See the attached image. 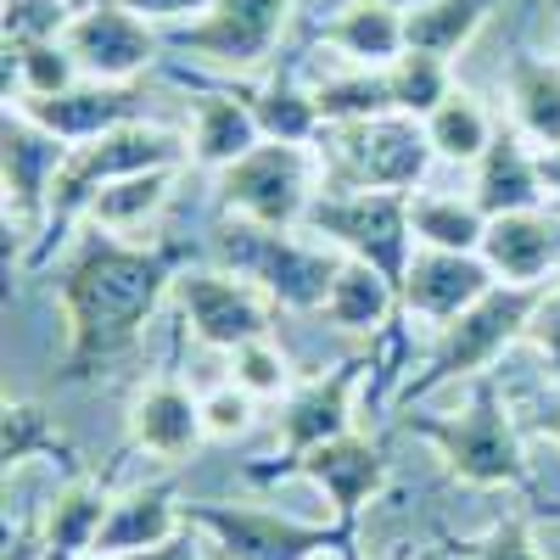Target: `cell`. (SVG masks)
Listing matches in <instances>:
<instances>
[{
  "mask_svg": "<svg viewBox=\"0 0 560 560\" xmlns=\"http://www.w3.org/2000/svg\"><path fill=\"white\" fill-rule=\"evenodd\" d=\"M185 269L179 242H129L90 230L84 247L68 258L57 280V308H62V382L102 376L113 359L135 348L147 331L158 303L174 292Z\"/></svg>",
  "mask_w": 560,
  "mask_h": 560,
  "instance_id": "1",
  "label": "cell"
},
{
  "mask_svg": "<svg viewBox=\"0 0 560 560\" xmlns=\"http://www.w3.org/2000/svg\"><path fill=\"white\" fill-rule=\"evenodd\" d=\"M185 158H191V135H174V129L147 124V118H135V124H124L102 140H84V147H68V163H62L57 191H51V213H45V230H39L28 264L51 258V247L68 242V230L90 213V202H96L113 179L147 174V168H179Z\"/></svg>",
  "mask_w": 560,
  "mask_h": 560,
  "instance_id": "2",
  "label": "cell"
},
{
  "mask_svg": "<svg viewBox=\"0 0 560 560\" xmlns=\"http://www.w3.org/2000/svg\"><path fill=\"white\" fill-rule=\"evenodd\" d=\"M208 253H213L219 269L253 280L275 308H298V314L325 308L331 280L342 269L337 247L298 242L292 230H269V224H253V219H219L208 230Z\"/></svg>",
  "mask_w": 560,
  "mask_h": 560,
  "instance_id": "3",
  "label": "cell"
},
{
  "mask_svg": "<svg viewBox=\"0 0 560 560\" xmlns=\"http://www.w3.org/2000/svg\"><path fill=\"white\" fill-rule=\"evenodd\" d=\"M409 432L427 438L448 477L471 488H533V465L522 454V432L504 409V393L493 376L471 382V404L454 415H409Z\"/></svg>",
  "mask_w": 560,
  "mask_h": 560,
  "instance_id": "4",
  "label": "cell"
},
{
  "mask_svg": "<svg viewBox=\"0 0 560 560\" xmlns=\"http://www.w3.org/2000/svg\"><path fill=\"white\" fill-rule=\"evenodd\" d=\"M325 168H331V191H404L415 197V185L432 168V140L420 118L382 113L359 124H331L319 135Z\"/></svg>",
  "mask_w": 560,
  "mask_h": 560,
  "instance_id": "5",
  "label": "cell"
},
{
  "mask_svg": "<svg viewBox=\"0 0 560 560\" xmlns=\"http://www.w3.org/2000/svg\"><path fill=\"white\" fill-rule=\"evenodd\" d=\"M544 292H549V287H504V280H499V287H493L477 308H465L459 319H448L438 353L427 359V370H420V376H409L404 404L427 398V393H438V387H448V382H477V376H488L493 359H499L510 342L527 337V325H533Z\"/></svg>",
  "mask_w": 560,
  "mask_h": 560,
  "instance_id": "6",
  "label": "cell"
},
{
  "mask_svg": "<svg viewBox=\"0 0 560 560\" xmlns=\"http://www.w3.org/2000/svg\"><path fill=\"white\" fill-rule=\"evenodd\" d=\"M303 230L319 236L325 247H337L342 258L382 269L404 292V275L415 258V224H409L404 191H319Z\"/></svg>",
  "mask_w": 560,
  "mask_h": 560,
  "instance_id": "7",
  "label": "cell"
},
{
  "mask_svg": "<svg viewBox=\"0 0 560 560\" xmlns=\"http://www.w3.org/2000/svg\"><path fill=\"white\" fill-rule=\"evenodd\" d=\"M314 152L264 140L242 163L219 174V208L224 219H253L269 230H298L314 208Z\"/></svg>",
  "mask_w": 560,
  "mask_h": 560,
  "instance_id": "8",
  "label": "cell"
},
{
  "mask_svg": "<svg viewBox=\"0 0 560 560\" xmlns=\"http://www.w3.org/2000/svg\"><path fill=\"white\" fill-rule=\"evenodd\" d=\"M298 0H213L197 23H179L163 39L174 51H185L202 68L219 73H253L275 57V45L287 39Z\"/></svg>",
  "mask_w": 560,
  "mask_h": 560,
  "instance_id": "9",
  "label": "cell"
},
{
  "mask_svg": "<svg viewBox=\"0 0 560 560\" xmlns=\"http://www.w3.org/2000/svg\"><path fill=\"white\" fill-rule=\"evenodd\" d=\"M185 522L208 533L224 560H314L325 549H342L353 533L348 527H325V522H298V516H275V510H247V504H219L197 499L185 504Z\"/></svg>",
  "mask_w": 560,
  "mask_h": 560,
  "instance_id": "10",
  "label": "cell"
},
{
  "mask_svg": "<svg viewBox=\"0 0 560 560\" xmlns=\"http://www.w3.org/2000/svg\"><path fill=\"white\" fill-rule=\"evenodd\" d=\"M68 51L79 62L84 79H102V84H135L163 51V34L158 23H147L140 12L118 7V0H84L73 28H68Z\"/></svg>",
  "mask_w": 560,
  "mask_h": 560,
  "instance_id": "11",
  "label": "cell"
},
{
  "mask_svg": "<svg viewBox=\"0 0 560 560\" xmlns=\"http://www.w3.org/2000/svg\"><path fill=\"white\" fill-rule=\"evenodd\" d=\"M174 298L185 308V325L208 342V348H247L269 337V314L275 303L253 287V280L230 275V269H179Z\"/></svg>",
  "mask_w": 560,
  "mask_h": 560,
  "instance_id": "12",
  "label": "cell"
},
{
  "mask_svg": "<svg viewBox=\"0 0 560 560\" xmlns=\"http://www.w3.org/2000/svg\"><path fill=\"white\" fill-rule=\"evenodd\" d=\"M253 482H287V477H303V482H314L325 499L337 504V527H348L353 533V522H359V510L376 499L382 488H387V459H382V448L370 443V438H337V443H319L314 454H303V459H287V465H253L247 471Z\"/></svg>",
  "mask_w": 560,
  "mask_h": 560,
  "instance_id": "13",
  "label": "cell"
},
{
  "mask_svg": "<svg viewBox=\"0 0 560 560\" xmlns=\"http://www.w3.org/2000/svg\"><path fill=\"white\" fill-rule=\"evenodd\" d=\"M68 163V140H57L51 129H39L34 118H23L18 107H7L0 124V185H7V219L39 242L45 213H51V191L57 174Z\"/></svg>",
  "mask_w": 560,
  "mask_h": 560,
  "instance_id": "14",
  "label": "cell"
},
{
  "mask_svg": "<svg viewBox=\"0 0 560 560\" xmlns=\"http://www.w3.org/2000/svg\"><path fill=\"white\" fill-rule=\"evenodd\" d=\"M7 107H18L23 118H34L39 129H51L68 147L102 140L124 124H135L147 113V90L140 84H102V79H79L62 96H12Z\"/></svg>",
  "mask_w": 560,
  "mask_h": 560,
  "instance_id": "15",
  "label": "cell"
},
{
  "mask_svg": "<svg viewBox=\"0 0 560 560\" xmlns=\"http://www.w3.org/2000/svg\"><path fill=\"white\" fill-rule=\"evenodd\" d=\"M370 370V359H342L331 376H314L308 387H298L287 398V409H280V454L275 465L287 459H303L314 454L319 443H337L353 432V393H359V376Z\"/></svg>",
  "mask_w": 560,
  "mask_h": 560,
  "instance_id": "16",
  "label": "cell"
},
{
  "mask_svg": "<svg viewBox=\"0 0 560 560\" xmlns=\"http://www.w3.org/2000/svg\"><path fill=\"white\" fill-rule=\"evenodd\" d=\"M499 287V275L482 264V253H438V247H415L409 275H404V308L420 319H459L465 308H477Z\"/></svg>",
  "mask_w": 560,
  "mask_h": 560,
  "instance_id": "17",
  "label": "cell"
},
{
  "mask_svg": "<svg viewBox=\"0 0 560 560\" xmlns=\"http://www.w3.org/2000/svg\"><path fill=\"white\" fill-rule=\"evenodd\" d=\"M544 168H538V152L522 129H499L493 147L471 163V202L488 213V219H504V213H538L544 208Z\"/></svg>",
  "mask_w": 560,
  "mask_h": 560,
  "instance_id": "18",
  "label": "cell"
},
{
  "mask_svg": "<svg viewBox=\"0 0 560 560\" xmlns=\"http://www.w3.org/2000/svg\"><path fill=\"white\" fill-rule=\"evenodd\" d=\"M482 264L504 280V287H549V275L560 269V219L544 213V208L488 219Z\"/></svg>",
  "mask_w": 560,
  "mask_h": 560,
  "instance_id": "19",
  "label": "cell"
},
{
  "mask_svg": "<svg viewBox=\"0 0 560 560\" xmlns=\"http://www.w3.org/2000/svg\"><path fill=\"white\" fill-rule=\"evenodd\" d=\"M129 448L152 459H185L197 454L208 427H202V398H191L179 382H152L129 398Z\"/></svg>",
  "mask_w": 560,
  "mask_h": 560,
  "instance_id": "20",
  "label": "cell"
},
{
  "mask_svg": "<svg viewBox=\"0 0 560 560\" xmlns=\"http://www.w3.org/2000/svg\"><path fill=\"white\" fill-rule=\"evenodd\" d=\"M253 147H264V129L253 118L247 90H197L191 96V163L224 174Z\"/></svg>",
  "mask_w": 560,
  "mask_h": 560,
  "instance_id": "21",
  "label": "cell"
},
{
  "mask_svg": "<svg viewBox=\"0 0 560 560\" xmlns=\"http://www.w3.org/2000/svg\"><path fill=\"white\" fill-rule=\"evenodd\" d=\"M174 533H185V504L174 499V488H163V482L129 488V493L113 499V510H107V527H102V538H96V555L129 560V555H140V549L168 544Z\"/></svg>",
  "mask_w": 560,
  "mask_h": 560,
  "instance_id": "22",
  "label": "cell"
},
{
  "mask_svg": "<svg viewBox=\"0 0 560 560\" xmlns=\"http://www.w3.org/2000/svg\"><path fill=\"white\" fill-rule=\"evenodd\" d=\"M319 39L337 45L342 57H353V68H387L393 57L409 51L404 12L393 0H348V7H337V18L319 28Z\"/></svg>",
  "mask_w": 560,
  "mask_h": 560,
  "instance_id": "23",
  "label": "cell"
},
{
  "mask_svg": "<svg viewBox=\"0 0 560 560\" xmlns=\"http://www.w3.org/2000/svg\"><path fill=\"white\" fill-rule=\"evenodd\" d=\"M510 118L538 152L560 147V57H516L504 68Z\"/></svg>",
  "mask_w": 560,
  "mask_h": 560,
  "instance_id": "24",
  "label": "cell"
},
{
  "mask_svg": "<svg viewBox=\"0 0 560 560\" xmlns=\"http://www.w3.org/2000/svg\"><path fill=\"white\" fill-rule=\"evenodd\" d=\"M107 510H113V499H107L102 482H90V477L68 482L51 499V510H45V527H39L45 555H51V560H84V555H96V538L107 527Z\"/></svg>",
  "mask_w": 560,
  "mask_h": 560,
  "instance_id": "25",
  "label": "cell"
},
{
  "mask_svg": "<svg viewBox=\"0 0 560 560\" xmlns=\"http://www.w3.org/2000/svg\"><path fill=\"white\" fill-rule=\"evenodd\" d=\"M398 303H404V292L393 287L382 269H370L359 258H342V269L331 280V298H325L319 314L331 319L337 331H382Z\"/></svg>",
  "mask_w": 560,
  "mask_h": 560,
  "instance_id": "26",
  "label": "cell"
},
{
  "mask_svg": "<svg viewBox=\"0 0 560 560\" xmlns=\"http://www.w3.org/2000/svg\"><path fill=\"white\" fill-rule=\"evenodd\" d=\"M499 0H420L404 12V34L409 51H432V57H459L465 45L482 34V23L493 18Z\"/></svg>",
  "mask_w": 560,
  "mask_h": 560,
  "instance_id": "27",
  "label": "cell"
},
{
  "mask_svg": "<svg viewBox=\"0 0 560 560\" xmlns=\"http://www.w3.org/2000/svg\"><path fill=\"white\" fill-rule=\"evenodd\" d=\"M409 224H415V247H438V253H482L488 236V213L471 197H448V191H415Z\"/></svg>",
  "mask_w": 560,
  "mask_h": 560,
  "instance_id": "28",
  "label": "cell"
},
{
  "mask_svg": "<svg viewBox=\"0 0 560 560\" xmlns=\"http://www.w3.org/2000/svg\"><path fill=\"white\" fill-rule=\"evenodd\" d=\"M247 102H253V118H258L264 140H280V147H314V140L325 135L314 90H303L298 79H269V84L247 90Z\"/></svg>",
  "mask_w": 560,
  "mask_h": 560,
  "instance_id": "29",
  "label": "cell"
},
{
  "mask_svg": "<svg viewBox=\"0 0 560 560\" xmlns=\"http://www.w3.org/2000/svg\"><path fill=\"white\" fill-rule=\"evenodd\" d=\"M179 168H147V174H124L113 179L107 191L90 202V224L107 230V236H135V230H147V219H158V208L168 202V185H174Z\"/></svg>",
  "mask_w": 560,
  "mask_h": 560,
  "instance_id": "30",
  "label": "cell"
},
{
  "mask_svg": "<svg viewBox=\"0 0 560 560\" xmlns=\"http://www.w3.org/2000/svg\"><path fill=\"white\" fill-rule=\"evenodd\" d=\"M493 135H499L493 113L471 96V90H459V84H454V96L427 118V140H432V152L443 163H477L493 147Z\"/></svg>",
  "mask_w": 560,
  "mask_h": 560,
  "instance_id": "31",
  "label": "cell"
},
{
  "mask_svg": "<svg viewBox=\"0 0 560 560\" xmlns=\"http://www.w3.org/2000/svg\"><path fill=\"white\" fill-rule=\"evenodd\" d=\"M387 96H393V113H404V118H420L427 124L448 96H454V79H448V62L443 57H432V51H404V57H393L387 68Z\"/></svg>",
  "mask_w": 560,
  "mask_h": 560,
  "instance_id": "32",
  "label": "cell"
},
{
  "mask_svg": "<svg viewBox=\"0 0 560 560\" xmlns=\"http://www.w3.org/2000/svg\"><path fill=\"white\" fill-rule=\"evenodd\" d=\"M0 459H7V471H18L28 459H73V443L39 404L7 398V409H0Z\"/></svg>",
  "mask_w": 560,
  "mask_h": 560,
  "instance_id": "33",
  "label": "cell"
},
{
  "mask_svg": "<svg viewBox=\"0 0 560 560\" xmlns=\"http://www.w3.org/2000/svg\"><path fill=\"white\" fill-rule=\"evenodd\" d=\"M7 79H12L7 102H12V96H62L84 73L62 39H45V45H7Z\"/></svg>",
  "mask_w": 560,
  "mask_h": 560,
  "instance_id": "34",
  "label": "cell"
},
{
  "mask_svg": "<svg viewBox=\"0 0 560 560\" xmlns=\"http://www.w3.org/2000/svg\"><path fill=\"white\" fill-rule=\"evenodd\" d=\"M314 102H319L325 129H331V124H359V118L393 113L387 73H382V68H353V73H337V79H319V84H314Z\"/></svg>",
  "mask_w": 560,
  "mask_h": 560,
  "instance_id": "35",
  "label": "cell"
},
{
  "mask_svg": "<svg viewBox=\"0 0 560 560\" xmlns=\"http://www.w3.org/2000/svg\"><path fill=\"white\" fill-rule=\"evenodd\" d=\"M84 0H7V18H0V28H7V45H45V39H68L73 18H79Z\"/></svg>",
  "mask_w": 560,
  "mask_h": 560,
  "instance_id": "36",
  "label": "cell"
},
{
  "mask_svg": "<svg viewBox=\"0 0 560 560\" xmlns=\"http://www.w3.org/2000/svg\"><path fill=\"white\" fill-rule=\"evenodd\" d=\"M230 382H236L242 393H253V398H280L287 382H292V364L269 337H258V342L230 353Z\"/></svg>",
  "mask_w": 560,
  "mask_h": 560,
  "instance_id": "37",
  "label": "cell"
},
{
  "mask_svg": "<svg viewBox=\"0 0 560 560\" xmlns=\"http://www.w3.org/2000/svg\"><path fill=\"white\" fill-rule=\"evenodd\" d=\"M465 555H471V560H544L538 555V538H533V522H522V516L493 522L488 538H477Z\"/></svg>",
  "mask_w": 560,
  "mask_h": 560,
  "instance_id": "38",
  "label": "cell"
},
{
  "mask_svg": "<svg viewBox=\"0 0 560 560\" xmlns=\"http://www.w3.org/2000/svg\"><path fill=\"white\" fill-rule=\"evenodd\" d=\"M253 393H242L236 382L230 387H219V393H208L202 398V427H208V438H242L247 427H253Z\"/></svg>",
  "mask_w": 560,
  "mask_h": 560,
  "instance_id": "39",
  "label": "cell"
},
{
  "mask_svg": "<svg viewBox=\"0 0 560 560\" xmlns=\"http://www.w3.org/2000/svg\"><path fill=\"white\" fill-rule=\"evenodd\" d=\"M527 342L544 353V364L560 376V292H544V303H538V314L527 325Z\"/></svg>",
  "mask_w": 560,
  "mask_h": 560,
  "instance_id": "40",
  "label": "cell"
},
{
  "mask_svg": "<svg viewBox=\"0 0 560 560\" xmlns=\"http://www.w3.org/2000/svg\"><path fill=\"white\" fill-rule=\"evenodd\" d=\"M118 7H129V12H140L147 23H168V28H179V23H197L213 0H118Z\"/></svg>",
  "mask_w": 560,
  "mask_h": 560,
  "instance_id": "41",
  "label": "cell"
},
{
  "mask_svg": "<svg viewBox=\"0 0 560 560\" xmlns=\"http://www.w3.org/2000/svg\"><path fill=\"white\" fill-rule=\"evenodd\" d=\"M129 560H208V555H202L197 527L185 522V533H174V538H168V544H158V549H140V555H129Z\"/></svg>",
  "mask_w": 560,
  "mask_h": 560,
  "instance_id": "42",
  "label": "cell"
},
{
  "mask_svg": "<svg viewBox=\"0 0 560 560\" xmlns=\"http://www.w3.org/2000/svg\"><path fill=\"white\" fill-rule=\"evenodd\" d=\"M7 560H51L34 527H7Z\"/></svg>",
  "mask_w": 560,
  "mask_h": 560,
  "instance_id": "43",
  "label": "cell"
},
{
  "mask_svg": "<svg viewBox=\"0 0 560 560\" xmlns=\"http://www.w3.org/2000/svg\"><path fill=\"white\" fill-rule=\"evenodd\" d=\"M538 168H544V191L560 202V147L555 152H538Z\"/></svg>",
  "mask_w": 560,
  "mask_h": 560,
  "instance_id": "44",
  "label": "cell"
},
{
  "mask_svg": "<svg viewBox=\"0 0 560 560\" xmlns=\"http://www.w3.org/2000/svg\"><path fill=\"white\" fill-rule=\"evenodd\" d=\"M549 420H555V432H560V404H555V415H549Z\"/></svg>",
  "mask_w": 560,
  "mask_h": 560,
  "instance_id": "45",
  "label": "cell"
},
{
  "mask_svg": "<svg viewBox=\"0 0 560 560\" xmlns=\"http://www.w3.org/2000/svg\"><path fill=\"white\" fill-rule=\"evenodd\" d=\"M84 560H113V555H84Z\"/></svg>",
  "mask_w": 560,
  "mask_h": 560,
  "instance_id": "46",
  "label": "cell"
}]
</instances>
